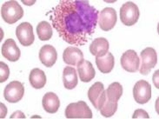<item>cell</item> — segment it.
Here are the masks:
<instances>
[{
  "mask_svg": "<svg viewBox=\"0 0 159 119\" xmlns=\"http://www.w3.org/2000/svg\"><path fill=\"white\" fill-rule=\"evenodd\" d=\"M98 14L89 1L62 0L53 9L51 20L61 39L70 44L81 46L95 33Z\"/></svg>",
  "mask_w": 159,
  "mask_h": 119,
  "instance_id": "6da1fadb",
  "label": "cell"
},
{
  "mask_svg": "<svg viewBox=\"0 0 159 119\" xmlns=\"http://www.w3.org/2000/svg\"><path fill=\"white\" fill-rule=\"evenodd\" d=\"M1 15L4 22L9 25H13L24 16V10L17 1H7L1 8Z\"/></svg>",
  "mask_w": 159,
  "mask_h": 119,
  "instance_id": "7a4b0ae2",
  "label": "cell"
},
{
  "mask_svg": "<svg viewBox=\"0 0 159 119\" xmlns=\"http://www.w3.org/2000/svg\"><path fill=\"white\" fill-rule=\"evenodd\" d=\"M66 118H92L90 107L84 101L71 103L65 109Z\"/></svg>",
  "mask_w": 159,
  "mask_h": 119,
  "instance_id": "3957f363",
  "label": "cell"
},
{
  "mask_svg": "<svg viewBox=\"0 0 159 119\" xmlns=\"http://www.w3.org/2000/svg\"><path fill=\"white\" fill-rule=\"evenodd\" d=\"M140 11L138 5L132 2H127L120 9L121 22L126 26L134 25L138 21Z\"/></svg>",
  "mask_w": 159,
  "mask_h": 119,
  "instance_id": "277c9868",
  "label": "cell"
},
{
  "mask_svg": "<svg viewBox=\"0 0 159 119\" xmlns=\"http://www.w3.org/2000/svg\"><path fill=\"white\" fill-rule=\"evenodd\" d=\"M141 57V67H140V73L142 75H148L152 69L157 64V54L155 49L148 47L143 50L140 53Z\"/></svg>",
  "mask_w": 159,
  "mask_h": 119,
  "instance_id": "5b68a950",
  "label": "cell"
},
{
  "mask_svg": "<svg viewBox=\"0 0 159 119\" xmlns=\"http://www.w3.org/2000/svg\"><path fill=\"white\" fill-rule=\"evenodd\" d=\"M25 95L24 85L19 81H12L6 85L4 90V99L9 103H16L21 100Z\"/></svg>",
  "mask_w": 159,
  "mask_h": 119,
  "instance_id": "8992f818",
  "label": "cell"
},
{
  "mask_svg": "<svg viewBox=\"0 0 159 119\" xmlns=\"http://www.w3.org/2000/svg\"><path fill=\"white\" fill-rule=\"evenodd\" d=\"M117 21L116 12L115 9L111 7H106L103 11H101L98 14V23L99 27L101 30L104 31L112 30L116 25Z\"/></svg>",
  "mask_w": 159,
  "mask_h": 119,
  "instance_id": "52a82bcc",
  "label": "cell"
},
{
  "mask_svg": "<svg viewBox=\"0 0 159 119\" xmlns=\"http://www.w3.org/2000/svg\"><path fill=\"white\" fill-rule=\"evenodd\" d=\"M133 97L135 101L139 104H144L151 98V85L145 80H139L133 88Z\"/></svg>",
  "mask_w": 159,
  "mask_h": 119,
  "instance_id": "ba28073f",
  "label": "cell"
},
{
  "mask_svg": "<svg viewBox=\"0 0 159 119\" xmlns=\"http://www.w3.org/2000/svg\"><path fill=\"white\" fill-rule=\"evenodd\" d=\"M16 36L23 46H30L34 43V33L32 25L28 22H24L17 25Z\"/></svg>",
  "mask_w": 159,
  "mask_h": 119,
  "instance_id": "9c48e42d",
  "label": "cell"
},
{
  "mask_svg": "<svg viewBox=\"0 0 159 119\" xmlns=\"http://www.w3.org/2000/svg\"><path fill=\"white\" fill-rule=\"evenodd\" d=\"M121 65L122 68L126 71L130 73L137 72L139 68L140 59L138 54L133 50L126 51L121 57Z\"/></svg>",
  "mask_w": 159,
  "mask_h": 119,
  "instance_id": "30bf717a",
  "label": "cell"
},
{
  "mask_svg": "<svg viewBox=\"0 0 159 119\" xmlns=\"http://www.w3.org/2000/svg\"><path fill=\"white\" fill-rule=\"evenodd\" d=\"M2 55L11 62H17L20 58L21 52L12 39H7L2 45Z\"/></svg>",
  "mask_w": 159,
  "mask_h": 119,
  "instance_id": "8fae6325",
  "label": "cell"
},
{
  "mask_svg": "<svg viewBox=\"0 0 159 119\" xmlns=\"http://www.w3.org/2000/svg\"><path fill=\"white\" fill-rule=\"evenodd\" d=\"M39 59L45 67H52L57 59L56 49L51 44L43 45L39 51Z\"/></svg>",
  "mask_w": 159,
  "mask_h": 119,
  "instance_id": "7c38bea8",
  "label": "cell"
},
{
  "mask_svg": "<svg viewBox=\"0 0 159 119\" xmlns=\"http://www.w3.org/2000/svg\"><path fill=\"white\" fill-rule=\"evenodd\" d=\"M98 110H99L101 115L104 117H111L117 110V102L110 101L106 96V91H104L99 100Z\"/></svg>",
  "mask_w": 159,
  "mask_h": 119,
  "instance_id": "4fadbf2b",
  "label": "cell"
},
{
  "mask_svg": "<svg viewBox=\"0 0 159 119\" xmlns=\"http://www.w3.org/2000/svg\"><path fill=\"white\" fill-rule=\"evenodd\" d=\"M78 72L80 77V81L84 83H89L96 76L94 67L92 64L87 60H82L80 63H78Z\"/></svg>",
  "mask_w": 159,
  "mask_h": 119,
  "instance_id": "5bb4252c",
  "label": "cell"
},
{
  "mask_svg": "<svg viewBox=\"0 0 159 119\" xmlns=\"http://www.w3.org/2000/svg\"><path fill=\"white\" fill-rule=\"evenodd\" d=\"M63 60L65 64L76 66L84 60V54L78 47H68L64 51Z\"/></svg>",
  "mask_w": 159,
  "mask_h": 119,
  "instance_id": "9a60e30c",
  "label": "cell"
},
{
  "mask_svg": "<svg viewBox=\"0 0 159 119\" xmlns=\"http://www.w3.org/2000/svg\"><path fill=\"white\" fill-rule=\"evenodd\" d=\"M110 44L106 39L98 38L94 39L90 45V52L96 57H103L109 52Z\"/></svg>",
  "mask_w": 159,
  "mask_h": 119,
  "instance_id": "2e32d148",
  "label": "cell"
},
{
  "mask_svg": "<svg viewBox=\"0 0 159 119\" xmlns=\"http://www.w3.org/2000/svg\"><path fill=\"white\" fill-rule=\"evenodd\" d=\"M42 104L44 111L48 113L53 114L58 111L60 107V101L56 94L53 92H48L43 96Z\"/></svg>",
  "mask_w": 159,
  "mask_h": 119,
  "instance_id": "e0dca14e",
  "label": "cell"
},
{
  "mask_svg": "<svg viewBox=\"0 0 159 119\" xmlns=\"http://www.w3.org/2000/svg\"><path fill=\"white\" fill-rule=\"evenodd\" d=\"M96 64L98 70L103 74H107L111 71L115 65V58L111 53L108 52L103 57H96Z\"/></svg>",
  "mask_w": 159,
  "mask_h": 119,
  "instance_id": "ac0fdd59",
  "label": "cell"
},
{
  "mask_svg": "<svg viewBox=\"0 0 159 119\" xmlns=\"http://www.w3.org/2000/svg\"><path fill=\"white\" fill-rule=\"evenodd\" d=\"M46 76L42 70L39 68L33 69L30 73L29 81L30 85L34 89H42L46 85Z\"/></svg>",
  "mask_w": 159,
  "mask_h": 119,
  "instance_id": "d6986e66",
  "label": "cell"
},
{
  "mask_svg": "<svg viewBox=\"0 0 159 119\" xmlns=\"http://www.w3.org/2000/svg\"><path fill=\"white\" fill-rule=\"evenodd\" d=\"M64 86L67 89H73L78 85V74L73 67H65L63 71Z\"/></svg>",
  "mask_w": 159,
  "mask_h": 119,
  "instance_id": "ffe728a7",
  "label": "cell"
},
{
  "mask_svg": "<svg viewBox=\"0 0 159 119\" xmlns=\"http://www.w3.org/2000/svg\"><path fill=\"white\" fill-rule=\"evenodd\" d=\"M103 92H104V86L101 82L95 83L94 85H91V87L89 89L88 98L96 109H98L99 100H100Z\"/></svg>",
  "mask_w": 159,
  "mask_h": 119,
  "instance_id": "44dd1931",
  "label": "cell"
},
{
  "mask_svg": "<svg viewBox=\"0 0 159 119\" xmlns=\"http://www.w3.org/2000/svg\"><path fill=\"white\" fill-rule=\"evenodd\" d=\"M37 33L39 40L47 41L52 38V25L46 21H42L37 26Z\"/></svg>",
  "mask_w": 159,
  "mask_h": 119,
  "instance_id": "7402d4cb",
  "label": "cell"
},
{
  "mask_svg": "<svg viewBox=\"0 0 159 119\" xmlns=\"http://www.w3.org/2000/svg\"><path fill=\"white\" fill-rule=\"evenodd\" d=\"M123 95V86L117 83H112L111 85L108 87L106 90V96L108 99L111 102H117Z\"/></svg>",
  "mask_w": 159,
  "mask_h": 119,
  "instance_id": "603a6c76",
  "label": "cell"
},
{
  "mask_svg": "<svg viewBox=\"0 0 159 119\" xmlns=\"http://www.w3.org/2000/svg\"><path fill=\"white\" fill-rule=\"evenodd\" d=\"M10 76V70L8 65L4 62H0V83H4Z\"/></svg>",
  "mask_w": 159,
  "mask_h": 119,
  "instance_id": "cb8c5ba5",
  "label": "cell"
},
{
  "mask_svg": "<svg viewBox=\"0 0 159 119\" xmlns=\"http://www.w3.org/2000/svg\"><path fill=\"white\" fill-rule=\"evenodd\" d=\"M132 118H150L149 114L143 110H137L134 112Z\"/></svg>",
  "mask_w": 159,
  "mask_h": 119,
  "instance_id": "d4e9b609",
  "label": "cell"
},
{
  "mask_svg": "<svg viewBox=\"0 0 159 119\" xmlns=\"http://www.w3.org/2000/svg\"><path fill=\"white\" fill-rule=\"evenodd\" d=\"M158 72H159L158 71H156L155 75H154V78H153V79H154V81H153V82H154V85H155V86L157 87V89H159L158 83L156 81V77H157V76H158Z\"/></svg>",
  "mask_w": 159,
  "mask_h": 119,
  "instance_id": "484cf974",
  "label": "cell"
}]
</instances>
